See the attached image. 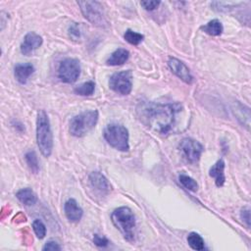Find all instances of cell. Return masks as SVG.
I'll return each instance as SVG.
<instances>
[{"mask_svg":"<svg viewBox=\"0 0 251 251\" xmlns=\"http://www.w3.org/2000/svg\"><path fill=\"white\" fill-rule=\"evenodd\" d=\"M109 86L121 95L129 94L132 89V73L127 70L113 74L109 80Z\"/></svg>","mask_w":251,"mask_h":251,"instance_id":"ba28073f","label":"cell"},{"mask_svg":"<svg viewBox=\"0 0 251 251\" xmlns=\"http://www.w3.org/2000/svg\"><path fill=\"white\" fill-rule=\"evenodd\" d=\"M69 36L73 40H78L81 37V31L79 28V25L76 23H73L69 27Z\"/></svg>","mask_w":251,"mask_h":251,"instance_id":"d4e9b609","label":"cell"},{"mask_svg":"<svg viewBox=\"0 0 251 251\" xmlns=\"http://www.w3.org/2000/svg\"><path fill=\"white\" fill-rule=\"evenodd\" d=\"M209 176L215 179L217 186H223L226 180L225 176V162L223 159L218 160L209 170Z\"/></svg>","mask_w":251,"mask_h":251,"instance_id":"9a60e30c","label":"cell"},{"mask_svg":"<svg viewBox=\"0 0 251 251\" xmlns=\"http://www.w3.org/2000/svg\"><path fill=\"white\" fill-rule=\"evenodd\" d=\"M240 218L243 221V223H245L246 226L249 227L250 226V210L248 208H244L241 210Z\"/></svg>","mask_w":251,"mask_h":251,"instance_id":"f1b7e54d","label":"cell"},{"mask_svg":"<svg viewBox=\"0 0 251 251\" xmlns=\"http://www.w3.org/2000/svg\"><path fill=\"white\" fill-rule=\"evenodd\" d=\"M25 163H26L27 167L29 168V170L33 174H37L39 172V163H38L37 155H36V153L33 150L27 151L25 153Z\"/></svg>","mask_w":251,"mask_h":251,"instance_id":"44dd1931","label":"cell"},{"mask_svg":"<svg viewBox=\"0 0 251 251\" xmlns=\"http://www.w3.org/2000/svg\"><path fill=\"white\" fill-rule=\"evenodd\" d=\"M78 6L80 7V11L83 17L99 27H105L108 25V21L105 18L103 7L97 1H78Z\"/></svg>","mask_w":251,"mask_h":251,"instance_id":"8992f818","label":"cell"},{"mask_svg":"<svg viewBox=\"0 0 251 251\" xmlns=\"http://www.w3.org/2000/svg\"><path fill=\"white\" fill-rule=\"evenodd\" d=\"M168 66L172 70V72L177 77H179L182 81H184L185 83H188V84H190L192 82L193 76H192L189 69L180 60L171 57L168 60Z\"/></svg>","mask_w":251,"mask_h":251,"instance_id":"30bf717a","label":"cell"},{"mask_svg":"<svg viewBox=\"0 0 251 251\" xmlns=\"http://www.w3.org/2000/svg\"><path fill=\"white\" fill-rule=\"evenodd\" d=\"M36 140L41 154L44 157H49L53 149V135L49 118L43 110L37 113Z\"/></svg>","mask_w":251,"mask_h":251,"instance_id":"7a4b0ae2","label":"cell"},{"mask_svg":"<svg viewBox=\"0 0 251 251\" xmlns=\"http://www.w3.org/2000/svg\"><path fill=\"white\" fill-rule=\"evenodd\" d=\"M80 75V64L77 59L66 58L58 68V76L65 83H74Z\"/></svg>","mask_w":251,"mask_h":251,"instance_id":"52a82bcc","label":"cell"},{"mask_svg":"<svg viewBox=\"0 0 251 251\" xmlns=\"http://www.w3.org/2000/svg\"><path fill=\"white\" fill-rule=\"evenodd\" d=\"M205 33L209 34V35H212V36H218V35H221L223 30H224V27H223V25L222 23L217 20V19H214L210 22H208L206 25H202L200 27Z\"/></svg>","mask_w":251,"mask_h":251,"instance_id":"ac0fdd59","label":"cell"},{"mask_svg":"<svg viewBox=\"0 0 251 251\" xmlns=\"http://www.w3.org/2000/svg\"><path fill=\"white\" fill-rule=\"evenodd\" d=\"M94 90H95V82L92 80H88L83 83H80L74 88V92L80 96H90L93 94Z\"/></svg>","mask_w":251,"mask_h":251,"instance_id":"d6986e66","label":"cell"},{"mask_svg":"<svg viewBox=\"0 0 251 251\" xmlns=\"http://www.w3.org/2000/svg\"><path fill=\"white\" fill-rule=\"evenodd\" d=\"M160 1H141L140 2V5L147 11H152V10H155L159 5H160Z\"/></svg>","mask_w":251,"mask_h":251,"instance_id":"4316f807","label":"cell"},{"mask_svg":"<svg viewBox=\"0 0 251 251\" xmlns=\"http://www.w3.org/2000/svg\"><path fill=\"white\" fill-rule=\"evenodd\" d=\"M105 140L115 149L120 151H127L129 149L128 144V130L126 126L120 124H110L103 131Z\"/></svg>","mask_w":251,"mask_h":251,"instance_id":"5b68a950","label":"cell"},{"mask_svg":"<svg viewBox=\"0 0 251 251\" xmlns=\"http://www.w3.org/2000/svg\"><path fill=\"white\" fill-rule=\"evenodd\" d=\"M17 198L25 205L31 206L37 202L36 194L30 188H22L16 193Z\"/></svg>","mask_w":251,"mask_h":251,"instance_id":"e0dca14e","label":"cell"},{"mask_svg":"<svg viewBox=\"0 0 251 251\" xmlns=\"http://www.w3.org/2000/svg\"><path fill=\"white\" fill-rule=\"evenodd\" d=\"M129 57V52L124 48H118L107 59L106 64L108 66H121L125 64Z\"/></svg>","mask_w":251,"mask_h":251,"instance_id":"2e32d148","label":"cell"},{"mask_svg":"<svg viewBox=\"0 0 251 251\" xmlns=\"http://www.w3.org/2000/svg\"><path fill=\"white\" fill-rule=\"evenodd\" d=\"M182 111L180 103H154L141 101L136 107L140 122L160 134H168L176 123L177 114Z\"/></svg>","mask_w":251,"mask_h":251,"instance_id":"6da1fadb","label":"cell"},{"mask_svg":"<svg viewBox=\"0 0 251 251\" xmlns=\"http://www.w3.org/2000/svg\"><path fill=\"white\" fill-rule=\"evenodd\" d=\"M32 228H33V231L35 233V235L41 239L45 236L46 234V226L45 225L42 223V221L40 220H35L33 221L32 223Z\"/></svg>","mask_w":251,"mask_h":251,"instance_id":"cb8c5ba5","label":"cell"},{"mask_svg":"<svg viewBox=\"0 0 251 251\" xmlns=\"http://www.w3.org/2000/svg\"><path fill=\"white\" fill-rule=\"evenodd\" d=\"M93 242L96 246L99 247H106L110 243V241L104 235H100L97 233H95L93 236Z\"/></svg>","mask_w":251,"mask_h":251,"instance_id":"484cf974","label":"cell"},{"mask_svg":"<svg viewBox=\"0 0 251 251\" xmlns=\"http://www.w3.org/2000/svg\"><path fill=\"white\" fill-rule=\"evenodd\" d=\"M187 243L193 250H196V251H202L205 248L204 239L200 234L196 232H190L188 234Z\"/></svg>","mask_w":251,"mask_h":251,"instance_id":"ffe728a7","label":"cell"},{"mask_svg":"<svg viewBox=\"0 0 251 251\" xmlns=\"http://www.w3.org/2000/svg\"><path fill=\"white\" fill-rule=\"evenodd\" d=\"M64 211L67 219L73 223L79 222L83 215L82 209L78 206L77 202L73 198H70L65 202Z\"/></svg>","mask_w":251,"mask_h":251,"instance_id":"4fadbf2b","label":"cell"},{"mask_svg":"<svg viewBox=\"0 0 251 251\" xmlns=\"http://www.w3.org/2000/svg\"><path fill=\"white\" fill-rule=\"evenodd\" d=\"M42 37L35 32H28L25 35L24 40L21 44V52L24 55H29L39 48L42 44Z\"/></svg>","mask_w":251,"mask_h":251,"instance_id":"7c38bea8","label":"cell"},{"mask_svg":"<svg viewBox=\"0 0 251 251\" xmlns=\"http://www.w3.org/2000/svg\"><path fill=\"white\" fill-rule=\"evenodd\" d=\"M34 73V67L29 63L17 64L14 68V75L18 82L25 84L28 77Z\"/></svg>","mask_w":251,"mask_h":251,"instance_id":"5bb4252c","label":"cell"},{"mask_svg":"<svg viewBox=\"0 0 251 251\" xmlns=\"http://www.w3.org/2000/svg\"><path fill=\"white\" fill-rule=\"evenodd\" d=\"M90 186L99 194L107 195L111 190V185L108 179L99 172H92L89 176Z\"/></svg>","mask_w":251,"mask_h":251,"instance_id":"8fae6325","label":"cell"},{"mask_svg":"<svg viewBox=\"0 0 251 251\" xmlns=\"http://www.w3.org/2000/svg\"><path fill=\"white\" fill-rule=\"evenodd\" d=\"M124 38L126 41H127L131 45H138L144 39V35L128 28L126 30L124 34Z\"/></svg>","mask_w":251,"mask_h":251,"instance_id":"7402d4cb","label":"cell"},{"mask_svg":"<svg viewBox=\"0 0 251 251\" xmlns=\"http://www.w3.org/2000/svg\"><path fill=\"white\" fill-rule=\"evenodd\" d=\"M111 220L114 226L121 231L124 238L127 241H133L135 217L128 207H120L113 211Z\"/></svg>","mask_w":251,"mask_h":251,"instance_id":"3957f363","label":"cell"},{"mask_svg":"<svg viewBox=\"0 0 251 251\" xmlns=\"http://www.w3.org/2000/svg\"><path fill=\"white\" fill-rule=\"evenodd\" d=\"M178 147L184 157L187 159V161L192 164H195L199 161L204 151V147L200 142L189 137L183 138L180 141Z\"/></svg>","mask_w":251,"mask_h":251,"instance_id":"9c48e42d","label":"cell"},{"mask_svg":"<svg viewBox=\"0 0 251 251\" xmlns=\"http://www.w3.org/2000/svg\"><path fill=\"white\" fill-rule=\"evenodd\" d=\"M178 180H179V182L181 183V185H182L183 187H185L187 190L192 191V192L197 191V189H198V184H197V182H196L192 177H190L189 176H186V175H184V174H181V175H179V176H178Z\"/></svg>","mask_w":251,"mask_h":251,"instance_id":"603a6c76","label":"cell"},{"mask_svg":"<svg viewBox=\"0 0 251 251\" xmlns=\"http://www.w3.org/2000/svg\"><path fill=\"white\" fill-rule=\"evenodd\" d=\"M61 246L56 242V241H53V240H49L47 241L44 246L42 247V250L43 251H55V250H61Z\"/></svg>","mask_w":251,"mask_h":251,"instance_id":"83f0119b","label":"cell"},{"mask_svg":"<svg viewBox=\"0 0 251 251\" xmlns=\"http://www.w3.org/2000/svg\"><path fill=\"white\" fill-rule=\"evenodd\" d=\"M98 121V111L91 110L82 112L75 116L70 122V133L76 137H81L88 133L96 126Z\"/></svg>","mask_w":251,"mask_h":251,"instance_id":"277c9868","label":"cell"}]
</instances>
